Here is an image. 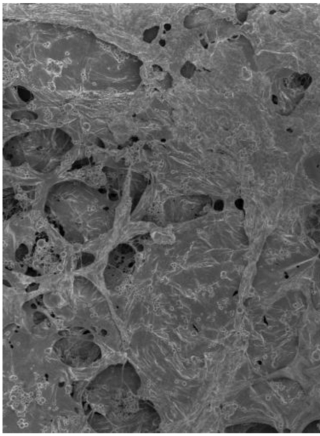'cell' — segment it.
<instances>
[{"instance_id":"obj_5","label":"cell","mask_w":320,"mask_h":436,"mask_svg":"<svg viewBox=\"0 0 320 436\" xmlns=\"http://www.w3.org/2000/svg\"><path fill=\"white\" fill-rule=\"evenodd\" d=\"M49 89L50 90H55V86L54 85L53 83H49Z\"/></svg>"},{"instance_id":"obj_1","label":"cell","mask_w":320,"mask_h":436,"mask_svg":"<svg viewBox=\"0 0 320 436\" xmlns=\"http://www.w3.org/2000/svg\"><path fill=\"white\" fill-rule=\"evenodd\" d=\"M290 90L282 86L274 104L278 106V110L281 114H290L300 101L302 94L308 85L307 79L305 76L295 75L285 82Z\"/></svg>"},{"instance_id":"obj_6","label":"cell","mask_w":320,"mask_h":436,"mask_svg":"<svg viewBox=\"0 0 320 436\" xmlns=\"http://www.w3.org/2000/svg\"><path fill=\"white\" fill-rule=\"evenodd\" d=\"M65 55H66V56H69V55H70V54H69V51L65 52Z\"/></svg>"},{"instance_id":"obj_4","label":"cell","mask_w":320,"mask_h":436,"mask_svg":"<svg viewBox=\"0 0 320 436\" xmlns=\"http://www.w3.org/2000/svg\"><path fill=\"white\" fill-rule=\"evenodd\" d=\"M50 46H51L50 42H45V44H44V46L45 47V48H48Z\"/></svg>"},{"instance_id":"obj_2","label":"cell","mask_w":320,"mask_h":436,"mask_svg":"<svg viewBox=\"0 0 320 436\" xmlns=\"http://www.w3.org/2000/svg\"><path fill=\"white\" fill-rule=\"evenodd\" d=\"M305 227L308 235L320 242V205L315 206L306 218Z\"/></svg>"},{"instance_id":"obj_3","label":"cell","mask_w":320,"mask_h":436,"mask_svg":"<svg viewBox=\"0 0 320 436\" xmlns=\"http://www.w3.org/2000/svg\"><path fill=\"white\" fill-rule=\"evenodd\" d=\"M64 62L65 63H66V64H68V65L71 64V63H72V61H71V60H70V58H65L64 60Z\"/></svg>"}]
</instances>
